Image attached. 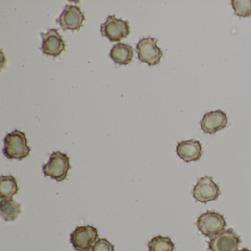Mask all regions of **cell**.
<instances>
[{
  "mask_svg": "<svg viewBox=\"0 0 251 251\" xmlns=\"http://www.w3.org/2000/svg\"><path fill=\"white\" fill-rule=\"evenodd\" d=\"M4 155L8 159L22 161L28 157L31 152L25 133L18 130L8 133L4 139Z\"/></svg>",
  "mask_w": 251,
  "mask_h": 251,
  "instance_id": "obj_1",
  "label": "cell"
},
{
  "mask_svg": "<svg viewBox=\"0 0 251 251\" xmlns=\"http://www.w3.org/2000/svg\"><path fill=\"white\" fill-rule=\"evenodd\" d=\"M70 169V158L67 154L62 153L60 151L54 152L50 156L48 162L42 167L44 174L46 177H50L58 182L63 181L67 178Z\"/></svg>",
  "mask_w": 251,
  "mask_h": 251,
  "instance_id": "obj_2",
  "label": "cell"
},
{
  "mask_svg": "<svg viewBox=\"0 0 251 251\" xmlns=\"http://www.w3.org/2000/svg\"><path fill=\"white\" fill-rule=\"evenodd\" d=\"M196 226L202 234L212 238L224 231L227 223L224 217L220 213L207 211L198 217Z\"/></svg>",
  "mask_w": 251,
  "mask_h": 251,
  "instance_id": "obj_3",
  "label": "cell"
},
{
  "mask_svg": "<svg viewBox=\"0 0 251 251\" xmlns=\"http://www.w3.org/2000/svg\"><path fill=\"white\" fill-rule=\"evenodd\" d=\"M158 39L149 37L141 39L136 45V52L139 61L146 63L149 66L159 64L162 58V50L157 45Z\"/></svg>",
  "mask_w": 251,
  "mask_h": 251,
  "instance_id": "obj_4",
  "label": "cell"
},
{
  "mask_svg": "<svg viewBox=\"0 0 251 251\" xmlns=\"http://www.w3.org/2000/svg\"><path fill=\"white\" fill-rule=\"evenodd\" d=\"M101 33L102 36L108 38L111 42H120L130 35L129 22L117 19L115 16H109L106 22L101 25Z\"/></svg>",
  "mask_w": 251,
  "mask_h": 251,
  "instance_id": "obj_5",
  "label": "cell"
},
{
  "mask_svg": "<svg viewBox=\"0 0 251 251\" xmlns=\"http://www.w3.org/2000/svg\"><path fill=\"white\" fill-rule=\"evenodd\" d=\"M192 195L195 201L202 203H207L218 198L220 195V189L218 185L214 182L212 177L206 176L198 179L194 186Z\"/></svg>",
  "mask_w": 251,
  "mask_h": 251,
  "instance_id": "obj_6",
  "label": "cell"
},
{
  "mask_svg": "<svg viewBox=\"0 0 251 251\" xmlns=\"http://www.w3.org/2000/svg\"><path fill=\"white\" fill-rule=\"evenodd\" d=\"M98 237L96 227L92 226H80L70 234V242L76 251H89Z\"/></svg>",
  "mask_w": 251,
  "mask_h": 251,
  "instance_id": "obj_7",
  "label": "cell"
},
{
  "mask_svg": "<svg viewBox=\"0 0 251 251\" xmlns=\"http://www.w3.org/2000/svg\"><path fill=\"white\" fill-rule=\"evenodd\" d=\"M240 237L232 228L224 230L211 238L208 248L211 251H237L240 244Z\"/></svg>",
  "mask_w": 251,
  "mask_h": 251,
  "instance_id": "obj_8",
  "label": "cell"
},
{
  "mask_svg": "<svg viewBox=\"0 0 251 251\" xmlns=\"http://www.w3.org/2000/svg\"><path fill=\"white\" fill-rule=\"evenodd\" d=\"M41 36L42 38L41 50L45 55L57 58L65 50V42L56 29H49L48 33H41Z\"/></svg>",
  "mask_w": 251,
  "mask_h": 251,
  "instance_id": "obj_9",
  "label": "cell"
},
{
  "mask_svg": "<svg viewBox=\"0 0 251 251\" xmlns=\"http://www.w3.org/2000/svg\"><path fill=\"white\" fill-rule=\"evenodd\" d=\"M85 15L79 7L76 5H66L64 11L57 20L63 30L72 31L80 30L83 26Z\"/></svg>",
  "mask_w": 251,
  "mask_h": 251,
  "instance_id": "obj_10",
  "label": "cell"
},
{
  "mask_svg": "<svg viewBox=\"0 0 251 251\" xmlns=\"http://www.w3.org/2000/svg\"><path fill=\"white\" fill-rule=\"evenodd\" d=\"M228 123L227 114L221 110L206 113L201 121V129L206 134H214L223 130Z\"/></svg>",
  "mask_w": 251,
  "mask_h": 251,
  "instance_id": "obj_11",
  "label": "cell"
},
{
  "mask_svg": "<svg viewBox=\"0 0 251 251\" xmlns=\"http://www.w3.org/2000/svg\"><path fill=\"white\" fill-rule=\"evenodd\" d=\"M176 152L185 162L198 161L202 155V145L195 139L182 141L177 144Z\"/></svg>",
  "mask_w": 251,
  "mask_h": 251,
  "instance_id": "obj_12",
  "label": "cell"
},
{
  "mask_svg": "<svg viewBox=\"0 0 251 251\" xmlns=\"http://www.w3.org/2000/svg\"><path fill=\"white\" fill-rule=\"evenodd\" d=\"M110 57L115 64L127 65L131 62L133 58V48L126 44H117L111 50Z\"/></svg>",
  "mask_w": 251,
  "mask_h": 251,
  "instance_id": "obj_13",
  "label": "cell"
},
{
  "mask_svg": "<svg viewBox=\"0 0 251 251\" xmlns=\"http://www.w3.org/2000/svg\"><path fill=\"white\" fill-rule=\"evenodd\" d=\"M0 213L5 221H14L21 214V204L16 202L13 198H2Z\"/></svg>",
  "mask_w": 251,
  "mask_h": 251,
  "instance_id": "obj_14",
  "label": "cell"
},
{
  "mask_svg": "<svg viewBox=\"0 0 251 251\" xmlns=\"http://www.w3.org/2000/svg\"><path fill=\"white\" fill-rule=\"evenodd\" d=\"M19 186L15 177L12 176H2L0 177V197L12 198L18 193Z\"/></svg>",
  "mask_w": 251,
  "mask_h": 251,
  "instance_id": "obj_15",
  "label": "cell"
},
{
  "mask_svg": "<svg viewBox=\"0 0 251 251\" xmlns=\"http://www.w3.org/2000/svg\"><path fill=\"white\" fill-rule=\"evenodd\" d=\"M149 251H173L175 244L168 236H157L148 243Z\"/></svg>",
  "mask_w": 251,
  "mask_h": 251,
  "instance_id": "obj_16",
  "label": "cell"
},
{
  "mask_svg": "<svg viewBox=\"0 0 251 251\" xmlns=\"http://www.w3.org/2000/svg\"><path fill=\"white\" fill-rule=\"evenodd\" d=\"M231 5L234 14L239 17H249L251 14V0H233Z\"/></svg>",
  "mask_w": 251,
  "mask_h": 251,
  "instance_id": "obj_17",
  "label": "cell"
},
{
  "mask_svg": "<svg viewBox=\"0 0 251 251\" xmlns=\"http://www.w3.org/2000/svg\"><path fill=\"white\" fill-rule=\"evenodd\" d=\"M114 245L107 239H100L92 246V251H114Z\"/></svg>",
  "mask_w": 251,
  "mask_h": 251,
  "instance_id": "obj_18",
  "label": "cell"
},
{
  "mask_svg": "<svg viewBox=\"0 0 251 251\" xmlns=\"http://www.w3.org/2000/svg\"><path fill=\"white\" fill-rule=\"evenodd\" d=\"M239 251H251V250L248 249V248H242V249L239 250Z\"/></svg>",
  "mask_w": 251,
  "mask_h": 251,
  "instance_id": "obj_19",
  "label": "cell"
}]
</instances>
